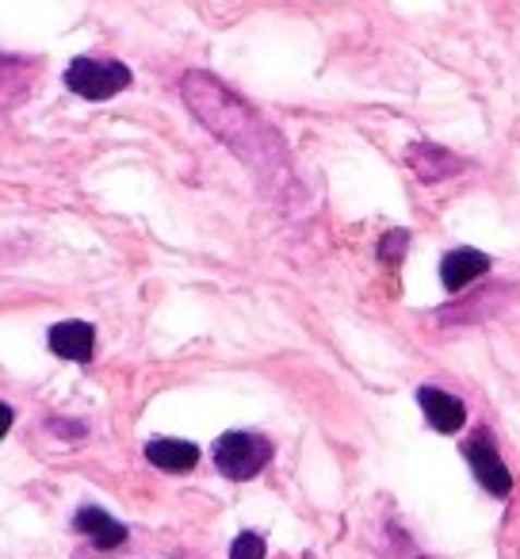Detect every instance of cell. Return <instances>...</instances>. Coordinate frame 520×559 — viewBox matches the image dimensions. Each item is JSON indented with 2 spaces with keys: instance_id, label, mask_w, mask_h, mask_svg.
<instances>
[{
  "instance_id": "obj_1",
  "label": "cell",
  "mask_w": 520,
  "mask_h": 559,
  "mask_svg": "<svg viewBox=\"0 0 520 559\" xmlns=\"http://www.w3.org/2000/svg\"><path fill=\"white\" fill-rule=\"evenodd\" d=\"M180 93L184 104L199 116L203 127L215 131V139H222L233 154H241L249 165L265 169L268 157H280L283 146L276 142V134L261 123L253 108H249L241 96H233L222 81H215L210 73H188L180 81Z\"/></svg>"
},
{
  "instance_id": "obj_2",
  "label": "cell",
  "mask_w": 520,
  "mask_h": 559,
  "mask_svg": "<svg viewBox=\"0 0 520 559\" xmlns=\"http://www.w3.org/2000/svg\"><path fill=\"white\" fill-rule=\"evenodd\" d=\"M65 88L85 100H111L116 93L131 88V70L111 58H73L65 70Z\"/></svg>"
},
{
  "instance_id": "obj_3",
  "label": "cell",
  "mask_w": 520,
  "mask_h": 559,
  "mask_svg": "<svg viewBox=\"0 0 520 559\" xmlns=\"http://www.w3.org/2000/svg\"><path fill=\"white\" fill-rule=\"evenodd\" d=\"M268 460H273V444L256 433H222L215 441V467L226 479H253L256 472H265Z\"/></svg>"
},
{
  "instance_id": "obj_4",
  "label": "cell",
  "mask_w": 520,
  "mask_h": 559,
  "mask_svg": "<svg viewBox=\"0 0 520 559\" xmlns=\"http://www.w3.org/2000/svg\"><path fill=\"white\" fill-rule=\"evenodd\" d=\"M463 456L471 460L474 475H479V483L489 490V495H497V498L509 495V490H512V475H509V467H505V460L497 456V449L489 444L486 433L471 437V441L463 444Z\"/></svg>"
},
{
  "instance_id": "obj_5",
  "label": "cell",
  "mask_w": 520,
  "mask_h": 559,
  "mask_svg": "<svg viewBox=\"0 0 520 559\" xmlns=\"http://www.w3.org/2000/svg\"><path fill=\"white\" fill-rule=\"evenodd\" d=\"M418 403L421 411H425L428 426L436 429V433H459L467 421V406L459 403L456 395H448V391L440 388H421L418 391Z\"/></svg>"
},
{
  "instance_id": "obj_6",
  "label": "cell",
  "mask_w": 520,
  "mask_h": 559,
  "mask_svg": "<svg viewBox=\"0 0 520 559\" xmlns=\"http://www.w3.org/2000/svg\"><path fill=\"white\" fill-rule=\"evenodd\" d=\"M93 349H96V330L88 322H58L50 330V353L62 360H93Z\"/></svg>"
},
{
  "instance_id": "obj_7",
  "label": "cell",
  "mask_w": 520,
  "mask_h": 559,
  "mask_svg": "<svg viewBox=\"0 0 520 559\" xmlns=\"http://www.w3.org/2000/svg\"><path fill=\"white\" fill-rule=\"evenodd\" d=\"M486 269H489V257L479 253V249H451L440 261V280L448 292H463L467 284L479 280Z\"/></svg>"
},
{
  "instance_id": "obj_8",
  "label": "cell",
  "mask_w": 520,
  "mask_h": 559,
  "mask_svg": "<svg viewBox=\"0 0 520 559\" xmlns=\"http://www.w3.org/2000/svg\"><path fill=\"white\" fill-rule=\"evenodd\" d=\"M73 528H77V533H85L96 548H119V544L126 540V528L119 525L111 513H104L100 506H85V510H77Z\"/></svg>"
},
{
  "instance_id": "obj_9",
  "label": "cell",
  "mask_w": 520,
  "mask_h": 559,
  "mask_svg": "<svg viewBox=\"0 0 520 559\" xmlns=\"http://www.w3.org/2000/svg\"><path fill=\"white\" fill-rule=\"evenodd\" d=\"M146 460L161 472H192L199 464V449L192 441H172V437H154L146 444Z\"/></svg>"
},
{
  "instance_id": "obj_10",
  "label": "cell",
  "mask_w": 520,
  "mask_h": 559,
  "mask_svg": "<svg viewBox=\"0 0 520 559\" xmlns=\"http://www.w3.org/2000/svg\"><path fill=\"white\" fill-rule=\"evenodd\" d=\"M410 165H413V173H418L421 180H428V185L463 169V162H459L456 154H448V150H440V146H428V142L410 146Z\"/></svg>"
},
{
  "instance_id": "obj_11",
  "label": "cell",
  "mask_w": 520,
  "mask_h": 559,
  "mask_svg": "<svg viewBox=\"0 0 520 559\" xmlns=\"http://www.w3.org/2000/svg\"><path fill=\"white\" fill-rule=\"evenodd\" d=\"M230 559H265V536L261 533H241L230 548Z\"/></svg>"
},
{
  "instance_id": "obj_12",
  "label": "cell",
  "mask_w": 520,
  "mask_h": 559,
  "mask_svg": "<svg viewBox=\"0 0 520 559\" xmlns=\"http://www.w3.org/2000/svg\"><path fill=\"white\" fill-rule=\"evenodd\" d=\"M406 241H410V238H406L402 230H398V234H390V238L383 241V257H387V261H398V249H402Z\"/></svg>"
},
{
  "instance_id": "obj_13",
  "label": "cell",
  "mask_w": 520,
  "mask_h": 559,
  "mask_svg": "<svg viewBox=\"0 0 520 559\" xmlns=\"http://www.w3.org/2000/svg\"><path fill=\"white\" fill-rule=\"evenodd\" d=\"M12 418H16V414H12V406L0 403V441H4V433L12 429Z\"/></svg>"
},
{
  "instance_id": "obj_14",
  "label": "cell",
  "mask_w": 520,
  "mask_h": 559,
  "mask_svg": "<svg viewBox=\"0 0 520 559\" xmlns=\"http://www.w3.org/2000/svg\"><path fill=\"white\" fill-rule=\"evenodd\" d=\"M20 62H12V58H0V88L9 85V73H16Z\"/></svg>"
}]
</instances>
